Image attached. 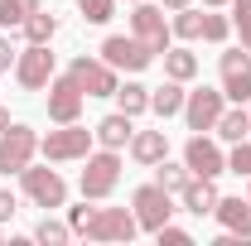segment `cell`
Segmentation results:
<instances>
[{
	"label": "cell",
	"instance_id": "6da1fadb",
	"mask_svg": "<svg viewBox=\"0 0 251 246\" xmlns=\"http://www.w3.org/2000/svg\"><path fill=\"white\" fill-rule=\"evenodd\" d=\"M68 227L73 237H87V242H130L140 232V222L130 208H68Z\"/></svg>",
	"mask_w": 251,
	"mask_h": 246
},
{
	"label": "cell",
	"instance_id": "7a4b0ae2",
	"mask_svg": "<svg viewBox=\"0 0 251 246\" xmlns=\"http://www.w3.org/2000/svg\"><path fill=\"white\" fill-rule=\"evenodd\" d=\"M97 145V135L87 130V125H77V121H68L58 125V130H49L44 140H39V150H44V159L49 164H73V159H87Z\"/></svg>",
	"mask_w": 251,
	"mask_h": 246
},
{
	"label": "cell",
	"instance_id": "3957f363",
	"mask_svg": "<svg viewBox=\"0 0 251 246\" xmlns=\"http://www.w3.org/2000/svg\"><path fill=\"white\" fill-rule=\"evenodd\" d=\"M116 184H121V150H97V154H87V169H82V179H77L82 198L101 203V198L116 193Z\"/></svg>",
	"mask_w": 251,
	"mask_h": 246
},
{
	"label": "cell",
	"instance_id": "277c9868",
	"mask_svg": "<svg viewBox=\"0 0 251 246\" xmlns=\"http://www.w3.org/2000/svg\"><path fill=\"white\" fill-rule=\"evenodd\" d=\"M20 188H25V198H29L34 208H68V179H63L58 169H34V164H25L20 169Z\"/></svg>",
	"mask_w": 251,
	"mask_h": 246
},
{
	"label": "cell",
	"instance_id": "5b68a950",
	"mask_svg": "<svg viewBox=\"0 0 251 246\" xmlns=\"http://www.w3.org/2000/svg\"><path fill=\"white\" fill-rule=\"evenodd\" d=\"M130 213L140 222V232H159V227L174 217V193L159 188V184H140L130 193Z\"/></svg>",
	"mask_w": 251,
	"mask_h": 246
},
{
	"label": "cell",
	"instance_id": "8992f818",
	"mask_svg": "<svg viewBox=\"0 0 251 246\" xmlns=\"http://www.w3.org/2000/svg\"><path fill=\"white\" fill-rule=\"evenodd\" d=\"M101 58L111 63L116 73L135 77V73H145V68L155 63V53H150V49H145L135 34H130V39H126V34H106V39H101Z\"/></svg>",
	"mask_w": 251,
	"mask_h": 246
},
{
	"label": "cell",
	"instance_id": "52a82bcc",
	"mask_svg": "<svg viewBox=\"0 0 251 246\" xmlns=\"http://www.w3.org/2000/svg\"><path fill=\"white\" fill-rule=\"evenodd\" d=\"M130 34L159 58V53L169 49V20H164V5H150V0L130 5Z\"/></svg>",
	"mask_w": 251,
	"mask_h": 246
},
{
	"label": "cell",
	"instance_id": "ba28073f",
	"mask_svg": "<svg viewBox=\"0 0 251 246\" xmlns=\"http://www.w3.org/2000/svg\"><path fill=\"white\" fill-rule=\"evenodd\" d=\"M68 73H73V82H77L87 97H116V87H121L116 68H111L106 58H87V53H77V58L68 63Z\"/></svg>",
	"mask_w": 251,
	"mask_h": 246
},
{
	"label": "cell",
	"instance_id": "9c48e42d",
	"mask_svg": "<svg viewBox=\"0 0 251 246\" xmlns=\"http://www.w3.org/2000/svg\"><path fill=\"white\" fill-rule=\"evenodd\" d=\"M34 154H39V135L29 125L10 121V130L0 135V174H20L25 164H34Z\"/></svg>",
	"mask_w": 251,
	"mask_h": 246
},
{
	"label": "cell",
	"instance_id": "30bf717a",
	"mask_svg": "<svg viewBox=\"0 0 251 246\" xmlns=\"http://www.w3.org/2000/svg\"><path fill=\"white\" fill-rule=\"evenodd\" d=\"M15 82H20L25 92H44V87L53 82V53H49V44L20 49V58H15Z\"/></svg>",
	"mask_w": 251,
	"mask_h": 246
},
{
	"label": "cell",
	"instance_id": "8fae6325",
	"mask_svg": "<svg viewBox=\"0 0 251 246\" xmlns=\"http://www.w3.org/2000/svg\"><path fill=\"white\" fill-rule=\"evenodd\" d=\"M82 101L87 92L73 82V73H53V82H49V121L53 125H68L82 116Z\"/></svg>",
	"mask_w": 251,
	"mask_h": 246
},
{
	"label": "cell",
	"instance_id": "7c38bea8",
	"mask_svg": "<svg viewBox=\"0 0 251 246\" xmlns=\"http://www.w3.org/2000/svg\"><path fill=\"white\" fill-rule=\"evenodd\" d=\"M227 111V92H213V87H198V92L184 97V116L188 130H218V116Z\"/></svg>",
	"mask_w": 251,
	"mask_h": 246
},
{
	"label": "cell",
	"instance_id": "4fadbf2b",
	"mask_svg": "<svg viewBox=\"0 0 251 246\" xmlns=\"http://www.w3.org/2000/svg\"><path fill=\"white\" fill-rule=\"evenodd\" d=\"M184 164H188V174H198V179H218V174H227V154H222V145H218V140H208L203 130L188 135Z\"/></svg>",
	"mask_w": 251,
	"mask_h": 246
},
{
	"label": "cell",
	"instance_id": "5bb4252c",
	"mask_svg": "<svg viewBox=\"0 0 251 246\" xmlns=\"http://www.w3.org/2000/svg\"><path fill=\"white\" fill-rule=\"evenodd\" d=\"M222 92H227V101H251V53L247 49H227L222 53Z\"/></svg>",
	"mask_w": 251,
	"mask_h": 246
},
{
	"label": "cell",
	"instance_id": "9a60e30c",
	"mask_svg": "<svg viewBox=\"0 0 251 246\" xmlns=\"http://www.w3.org/2000/svg\"><path fill=\"white\" fill-rule=\"evenodd\" d=\"M97 145L101 150H126L130 145V135H135V116H126V111H111V116H101V121L92 125Z\"/></svg>",
	"mask_w": 251,
	"mask_h": 246
},
{
	"label": "cell",
	"instance_id": "2e32d148",
	"mask_svg": "<svg viewBox=\"0 0 251 246\" xmlns=\"http://www.w3.org/2000/svg\"><path fill=\"white\" fill-rule=\"evenodd\" d=\"M218 184H213V179H198V174H193V179H188L184 184V193H179V203H184V213H193V217H213L218 213Z\"/></svg>",
	"mask_w": 251,
	"mask_h": 246
},
{
	"label": "cell",
	"instance_id": "e0dca14e",
	"mask_svg": "<svg viewBox=\"0 0 251 246\" xmlns=\"http://www.w3.org/2000/svg\"><path fill=\"white\" fill-rule=\"evenodd\" d=\"M126 150H130V159H135V164H145V169H155L159 159L169 154V135H164V130H135Z\"/></svg>",
	"mask_w": 251,
	"mask_h": 246
},
{
	"label": "cell",
	"instance_id": "ac0fdd59",
	"mask_svg": "<svg viewBox=\"0 0 251 246\" xmlns=\"http://www.w3.org/2000/svg\"><path fill=\"white\" fill-rule=\"evenodd\" d=\"M222 222V232H237V237H251V198H218V213H213Z\"/></svg>",
	"mask_w": 251,
	"mask_h": 246
},
{
	"label": "cell",
	"instance_id": "d6986e66",
	"mask_svg": "<svg viewBox=\"0 0 251 246\" xmlns=\"http://www.w3.org/2000/svg\"><path fill=\"white\" fill-rule=\"evenodd\" d=\"M184 82H174V77H164V87H150V111H155L159 121H169V116H179L184 111Z\"/></svg>",
	"mask_w": 251,
	"mask_h": 246
},
{
	"label": "cell",
	"instance_id": "ffe728a7",
	"mask_svg": "<svg viewBox=\"0 0 251 246\" xmlns=\"http://www.w3.org/2000/svg\"><path fill=\"white\" fill-rule=\"evenodd\" d=\"M159 58H164V77H174V82H193L198 77V53L193 49H164Z\"/></svg>",
	"mask_w": 251,
	"mask_h": 246
},
{
	"label": "cell",
	"instance_id": "44dd1931",
	"mask_svg": "<svg viewBox=\"0 0 251 246\" xmlns=\"http://www.w3.org/2000/svg\"><path fill=\"white\" fill-rule=\"evenodd\" d=\"M251 135V111H222L218 116V140H227V145H237V140H247Z\"/></svg>",
	"mask_w": 251,
	"mask_h": 246
},
{
	"label": "cell",
	"instance_id": "7402d4cb",
	"mask_svg": "<svg viewBox=\"0 0 251 246\" xmlns=\"http://www.w3.org/2000/svg\"><path fill=\"white\" fill-rule=\"evenodd\" d=\"M116 106H121L126 116H145V111H150V87L121 82V87H116Z\"/></svg>",
	"mask_w": 251,
	"mask_h": 246
},
{
	"label": "cell",
	"instance_id": "603a6c76",
	"mask_svg": "<svg viewBox=\"0 0 251 246\" xmlns=\"http://www.w3.org/2000/svg\"><path fill=\"white\" fill-rule=\"evenodd\" d=\"M188 179H193V174H188V164H174L169 154L155 164V184H159V188H169V193H184Z\"/></svg>",
	"mask_w": 251,
	"mask_h": 246
},
{
	"label": "cell",
	"instance_id": "cb8c5ba5",
	"mask_svg": "<svg viewBox=\"0 0 251 246\" xmlns=\"http://www.w3.org/2000/svg\"><path fill=\"white\" fill-rule=\"evenodd\" d=\"M34 10H44L39 0H0V29H25Z\"/></svg>",
	"mask_w": 251,
	"mask_h": 246
},
{
	"label": "cell",
	"instance_id": "d4e9b609",
	"mask_svg": "<svg viewBox=\"0 0 251 246\" xmlns=\"http://www.w3.org/2000/svg\"><path fill=\"white\" fill-rule=\"evenodd\" d=\"M53 34H58V20L44 15V10H34L29 20H25V39L29 44H53Z\"/></svg>",
	"mask_w": 251,
	"mask_h": 246
},
{
	"label": "cell",
	"instance_id": "484cf974",
	"mask_svg": "<svg viewBox=\"0 0 251 246\" xmlns=\"http://www.w3.org/2000/svg\"><path fill=\"white\" fill-rule=\"evenodd\" d=\"M169 34H179V39H198L203 34V15L198 10H174V20H169Z\"/></svg>",
	"mask_w": 251,
	"mask_h": 246
},
{
	"label": "cell",
	"instance_id": "4316f807",
	"mask_svg": "<svg viewBox=\"0 0 251 246\" xmlns=\"http://www.w3.org/2000/svg\"><path fill=\"white\" fill-rule=\"evenodd\" d=\"M68 237H73V227H68V222H53V217H44V222L34 227V242H44V246H63Z\"/></svg>",
	"mask_w": 251,
	"mask_h": 246
},
{
	"label": "cell",
	"instance_id": "83f0119b",
	"mask_svg": "<svg viewBox=\"0 0 251 246\" xmlns=\"http://www.w3.org/2000/svg\"><path fill=\"white\" fill-rule=\"evenodd\" d=\"M77 15H82L87 25H106V20L116 15V0H77Z\"/></svg>",
	"mask_w": 251,
	"mask_h": 246
},
{
	"label": "cell",
	"instance_id": "f1b7e54d",
	"mask_svg": "<svg viewBox=\"0 0 251 246\" xmlns=\"http://www.w3.org/2000/svg\"><path fill=\"white\" fill-rule=\"evenodd\" d=\"M227 34H232V20H227V15H218V10L203 15V34H198V39H208V44H227Z\"/></svg>",
	"mask_w": 251,
	"mask_h": 246
},
{
	"label": "cell",
	"instance_id": "f546056e",
	"mask_svg": "<svg viewBox=\"0 0 251 246\" xmlns=\"http://www.w3.org/2000/svg\"><path fill=\"white\" fill-rule=\"evenodd\" d=\"M227 169H232V174H242V179H251V135L232 145V154H227Z\"/></svg>",
	"mask_w": 251,
	"mask_h": 246
},
{
	"label": "cell",
	"instance_id": "4dcf8cb0",
	"mask_svg": "<svg viewBox=\"0 0 251 246\" xmlns=\"http://www.w3.org/2000/svg\"><path fill=\"white\" fill-rule=\"evenodd\" d=\"M232 25L242 34V49L251 53V0H232Z\"/></svg>",
	"mask_w": 251,
	"mask_h": 246
},
{
	"label": "cell",
	"instance_id": "1f68e13d",
	"mask_svg": "<svg viewBox=\"0 0 251 246\" xmlns=\"http://www.w3.org/2000/svg\"><path fill=\"white\" fill-rule=\"evenodd\" d=\"M155 237H159V246H193V237H188L184 227H174V222H164Z\"/></svg>",
	"mask_w": 251,
	"mask_h": 246
},
{
	"label": "cell",
	"instance_id": "d6a6232c",
	"mask_svg": "<svg viewBox=\"0 0 251 246\" xmlns=\"http://www.w3.org/2000/svg\"><path fill=\"white\" fill-rule=\"evenodd\" d=\"M15 58H20L15 39H0V73H10V68H15Z\"/></svg>",
	"mask_w": 251,
	"mask_h": 246
},
{
	"label": "cell",
	"instance_id": "836d02e7",
	"mask_svg": "<svg viewBox=\"0 0 251 246\" xmlns=\"http://www.w3.org/2000/svg\"><path fill=\"white\" fill-rule=\"evenodd\" d=\"M15 213H20V198H15L10 188H0V222H10Z\"/></svg>",
	"mask_w": 251,
	"mask_h": 246
},
{
	"label": "cell",
	"instance_id": "e575fe53",
	"mask_svg": "<svg viewBox=\"0 0 251 246\" xmlns=\"http://www.w3.org/2000/svg\"><path fill=\"white\" fill-rule=\"evenodd\" d=\"M159 5H164V10L174 15V10H184V5H193V0H159Z\"/></svg>",
	"mask_w": 251,
	"mask_h": 246
},
{
	"label": "cell",
	"instance_id": "d590c367",
	"mask_svg": "<svg viewBox=\"0 0 251 246\" xmlns=\"http://www.w3.org/2000/svg\"><path fill=\"white\" fill-rule=\"evenodd\" d=\"M5 130H10V111L0 106V135H5Z\"/></svg>",
	"mask_w": 251,
	"mask_h": 246
},
{
	"label": "cell",
	"instance_id": "8d00e7d4",
	"mask_svg": "<svg viewBox=\"0 0 251 246\" xmlns=\"http://www.w3.org/2000/svg\"><path fill=\"white\" fill-rule=\"evenodd\" d=\"M203 5H208V10H222V5H227V0H203Z\"/></svg>",
	"mask_w": 251,
	"mask_h": 246
},
{
	"label": "cell",
	"instance_id": "74e56055",
	"mask_svg": "<svg viewBox=\"0 0 251 246\" xmlns=\"http://www.w3.org/2000/svg\"><path fill=\"white\" fill-rule=\"evenodd\" d=\"M126 5H140V0H126Z\"/></svg>",
	"mask_w": 251,
	"mask_h": 246
},
{
	"label": "cell",
	"instance_id": "f35d334b",
	"mask_svg": "<svg viewBox=\"0 0 251 246\" xmlns=\"http://www.w3.org/2000/svg\"><path fill=\"white\" fill-rule=\"evenodd\" d=\"M0 242H5V232H0Z\"/></svg>",
	"mask_w": 251,
	"mask_h": 246
},
{
	"label": "cell",
	"instance_id": "ab89813d",
	"mask_svg": "<svg viewBox=\"0 0 251 246\" xmlns=\"http://www.w3.org/2000/svg\"><path fill=\"white\" fill-rule=\"evenodd\" d=\"M247 198H251V188H247Z\"/></svg>",
	"mask_w": 251,
	"mask_h": 246
}]
</instances>
